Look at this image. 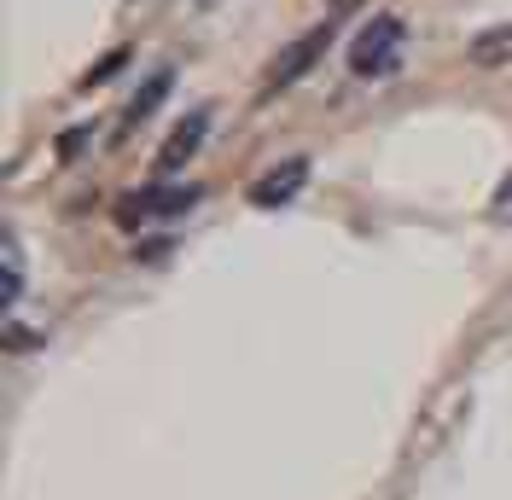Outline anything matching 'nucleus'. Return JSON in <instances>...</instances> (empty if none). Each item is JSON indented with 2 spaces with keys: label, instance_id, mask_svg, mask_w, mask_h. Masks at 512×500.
<instances>
[{
  "label": "nucleus",
  "instance_id": "nucleus-2",
  "mask_svg": "<svg viewBox=\"0 0 512 500\" xmlns=\"http://www.w3.org/2000/svg\"><path fill=\"white\" fill-rule=\"evenodd\" d=\"M198 204V187H146L117 204V221L123 227H140V221H163V216H181Z\"/></svg>",
  "mask_w": 512,
  "mask_h": 500
},
{
  "label": "nucleus",
  "instance_id": "nucleus-1",
  "mask_svg": "<svg viewBox=\"0 0 512 500\" xmlns=\"http://www.w3.org/2000/svg\"><path fill=\"white\" fill-rule=\"evenodd\" d=\"M402 53H408V24L390 18V12H379V18H367L361 35L350 41V70L367 76V82H379V76H390V70L402 64Z\"/></svg>",
  "mask_w": 512,
  "mask_h": 500
},
{
  "label": "nucleus",
  "instance_id": "nucleus-4",
  "mask_svg": "<svg viewBox=\"0 0 512 500\" xmlns=\"http://www.w3.org/2000/svg\"><path fill=\"white\" fill-rule=\"evenodd\" d=\"M303 187H309V157H286V163H274V169L251 187V204L256 210H280V204H291Z\"/></svg>",
  "mask_w": 512,
  "mask_h": 500
},
{
  "label": "nucleus",
  "instance_id": "nucleus-12",
  "mask_svg": "<svg viewBox=\"0 0 512 500\" xmlns=\"http://www.w3.org/2000/svg\"><path fill=\"white\" fill-rule=\"evenodd\" d=\"M6 338H12V349H35V344H41V338H30V332H24V326H12V332H6Z\"/></svg>",
  "mask_w": 512,
  "mask_h": 500
},
{
  "label": "nucleus",
  "instance_id": "nucleus-3",
  "mask_svg": "<svg viewBox=\"0 0 512 500\" xmlns=\"http://www.w3.org/2000/svg\"><path fill=\"white\" fill-rule=\"evenodd\" d=\"M326 41H332V24H320V30H303L297 41H291L286 53L274 59V70H268V88H291L297 76H309L315 70V59L326 53Z\"/></svg>",
  "mask_w": 512,
  "mask_h": 500
},
{
  "label": "nucleus",
  "instance_id": "nucleus-6",
  "mask_svg": "<svg viewBox=\"0 0 512 500\" xmlns=\"http://www.w3.org/2000/svg\"><path fill=\"white\" fill-rule=\"evenodd\" d=\"M466 59L478 64V70H501V64H512V18H507V24H495V30L472 35Z\"/></svg>",
  "mask_w": 512,
  "mask_h": 500
},
{
  "label": "nucleus",
  "instance_id": "nucleus-8",
  "mask_svg": "<svg viewBox=\"0 0 512 500\" xmlns=\"http://www.w3.org/2000/svg\"><path fill=\"white\" fill-rule=\"evenodd\" d=\"M0 262H6V285H0V291H6V297H0V303H6V309H12V303H18V297H24V250H18V239H12V233H6V239H0Z\"/></svg>",
  "mask_w": 512,
  "mask_h": 500
},
{
  "label": "nucleus",
  "instance_id": "nucleus-11",
  "mask_svg": "<svg viewBox=\"0 0 512 500\" xmlns=\"http://www.w3.org/2000/svg\"><path fill=\"white\" fill-rule=\"evenodd\" d=\"M361 6H367V0H326V12H332V18H344V12H361Z\"/></svg>",
  "mask_w": 512,
  "mask_h": 500
},
{
  "label": "nucleus",
  "instance_id": "nucleus-9",
  "mask_svg": "<svg viewBox=\"0 0 512 500\" xmlns=\"http://www.w3.org/2000/svg\"><path fill=\"white\" fill-rule=\"evenodd\" d=\"M489 221H495V227H512V169L501 175V187L489 198Z\"/></svg>",
  "mask_w": 512,
  "mask_h": 500
},
{
  "label": "nucleus",
  "instance_id": "nucleus-10",
  "mask_svg": "<svg viewBox=\"0 0 512 500\" xmlns=\"http://www.w3.org/2000/svg\"><path fill=\"white\" fill-rule=\"evenodd\" d=\"M123 64H128V53H123V47H117V53H105V59H99V70L88 76V88H99V82H111V76H117Z\"/></svg>",
  "mask_w": 512,
  "mask_h": 500
},
{
  "label": "nucleus",
  "instance_id": "nucleus-5",
  "mask_svg": "<svg viewBox=\"0 0 512 500\" xmlns=\"http://www.w3.org/2000/svg\"><path fill=\"white\" fill-rule=\"evenodd\" d=\"M210 134V105H198V111H187L181 123L169 128V140H163V152H158V169L163 175H175V169H187L192 152H198V140Z\"/></svg>",
  "mask_w": 512,
  "mask_h": 500
},
{
  "label": "nucleus",
  "instance_id": "nucleus-7",
  "mask_svg": "<svg viewBox=\"0 0 512 500\" xmlns=\"http://www.w3.org/2000/svg\"><path fill=\"white\" fill-rule=\"evenodd\" d=\"M169 82H175V76H169V70H158V76H152V82H146V88L134 94V105L123 111V128H140V123H146V117L158 111V99L169 94Z\"/></svg>",
  "mask_w": 512,
  "mask_h": 500
}]
</instances>
